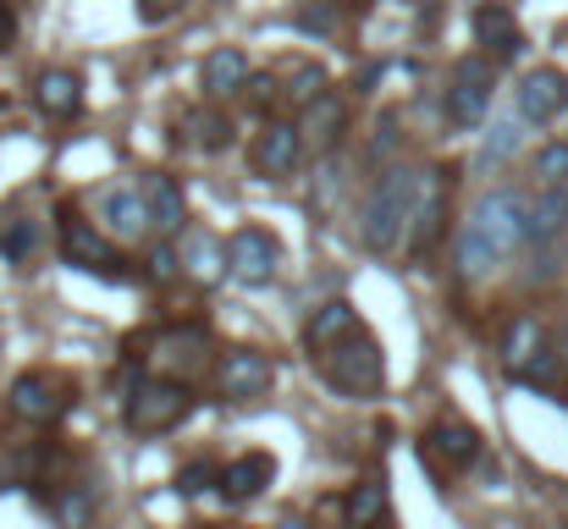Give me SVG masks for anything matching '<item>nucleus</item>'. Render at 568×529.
I'll return each mask as SVG.
<instances>
[{
	"instance_id": "f257e3e1",
	"label": "nucleus",
	"mask_w": 568,
	"mask_h": 529,
	"mask_svg": "<svg viewBox=\"0 0 568 529\" xmlns=\"http://www.w3.org/2000/svg\"><path fill=\"white\" fill-rule=\"evenodd\" d=\"M414 187H419V176L408 166H386L371 182V193L359 204V243L371 254H392L403 243V226H408V210H414Z\"/></svg>"
},
{
	"instance_id": "f03ea898",
	"label": "nucleus",
	"mask_w": 568,
	"mask_h": 529,
	"mask_svg": "<svg viewBox=\"0 0 568 529\" xmlns=\"http://www.w3.org/2000/svg\"><path fill=\"white\" fill-rule=\"evenodd\" d=\"M321 375H326L343 397H371V391H381V380H386V358H381L376 337H365V332L354 326L343 343L321 348Z\"/></svg>"
},
{
	"instance_id": "7ed1b4c3",
	"label": "nucleus",
	"mask_w": 568,
	"mask_h": 529,
	"mask_svg": "<svg viewBox=\"0 0 568 529\" xmlns=\"http://www.w3.org/2000/svg\"><path fill=\"white\" fill-rule=\"evenodd\" d=\"M193 408L189 386H178V380H139L133 391H128V430H139V436H161V430H172V425H183Z\"/></svg>"
},
{
	"instance_id": "20e7f679",
	"label": "nucleus",
	"mask_w": 568,
	"mask_h": 529,
	"mask_svg": "<svg viewBox=\"0 0 568 529\" xmlns=\"http://www.w3.org/2000/svg\"><path fill=\"white\" fill-rule=\"evenodd\" d=\"M276 265H282V243L265 226H237L226 237V276L237 287H271Z\"/></svg>"
},
{
	"instance_id": "39448f33",
	"label": "nucleus",
	"mask_w": 568,
	"mask_h": 529,
	"mask_svg": "<svg viewBox=\"0 0 568 529\" xmlns=\"http://www.w3.org/2000/svg\"><path fill=\"white\" fill-rule=\"evenodd\" d=\"M486 111H491V61L464 55L453 67V83H447V122L453 128H480Z\"/></svg>"
},
{
	"instance_id": "423d86ee",
	"label": "nucleus",
	"mask_w": 568,
	"mask_h": 529,
	"mask_svg": "<svg viewBox=\"0 0 568 529\" xmlns=\"http://www.w3.org/2000/svg\"><path fill=\"white\" fill-rule=\"evenodd\" d=\"M486 237H491V248L508 260V254H519L530 237H525V193H514V187H497V193H486L480 204H475V215H469Z\"/></svg>"
},
{
	"instance_id": "0eeeda50",
	"label": "nucleus",
	"mask_w": 568,
	"mask_h": 529,
	"mask_svg": "<svg viewBox=\"0 0 568 529\" xmlns=\"http://www.w3.org/2000/svg\"><path fill=\"white\" fill-rule=\"evenodd\" d=\"M447 172L442 166H430V172H419V187H414V210H408V226H403V243H408V254H425L436 237H442V221H447Z\"/></svg>"
},
{
	"instance_id": "6e6552de",
	"label": "nucleus",
	"mask_w": 568,
	"mask_h": 529,
	"mask_svg": "<svg viewBox=\"0 0 568 529\" xmlns=\"http://www.w3.org/2000/svg\"><path fill=\"white\" fill-rule=\"evenodd\" d=\"M514 111H519L530 128L558 122V116L568 111V72H558V67H536V72H525V83L514 89Z\"/></svg>"
},
{
	"instance_id": "1a4fd4ad",
	"label": "nucleus",
	"mask_w": 568,
	"mask_h": 529,
	"mask_svg": "<svg viewBox=\"0 0 568 529\" xmlns=\"http://www.w3.org/2000/svg\"><path fill=\"white\" fill-rule=\"evenodd\" d=\"M271 380H276V364H271L265 353L226 348V358H221V391H226L232 403H254V397H265Z\"/></svg>"
},
{
	"instance_id": "9d476101",
	"label": "nucleus",
	"mask_w": 568,
	"mask_h": 529,
	"mask_svg": "<svg viewBox=\"0 0 568 529\" xmlns=\"http://www.w3.org/2000/svg\"><path fill=\"white\" fill-rule=\"evenodd\" d=\"M100 221H105V232H111V237H122V243H139V237L155 226L150 199H144V187H139V182L111 187V193L100 199Z\"/></svg>"
},
{
	"instance_id": "9b49d317",
	"label": "nucleus",
	"mask_w": 568,
	"mask_h": 529,
	"mask_svg": "<svg viewBox=\"0 0 568 529\" xmlns=\"http://www.w3.org/2000/svg\"><path fill=\"white\" fill-rule=\"evenodd\" d=\"M568 232V182H541V193L525 199V237L558 243Z\"/></svg>"
},
{
	"instance_id": "f8f14e48",
	"label": "nucleus",
	"mask_w": 568,
	"mask_h": 529,
	"mask_svg": "<svg viewBox=\"0 0 568 529\" xmlns=\"http://www.w3.org/2000/svg\"><path fill=\"white\" fill-rule=\"evenodd\" d=\"M304 155V133L298 122H265V133L254 139V172L265 176H287Z\"/></svg>"
},
{
	"instance_id": "ddd939ff",
	"label": "nucleus",
	"mask_w": 568,
	"mask_h": 529,
	"mask_svg": "<svg viewBox=\"0 0 568 529\" xmlns=\"http://www.w3.org/2000/svg\"><path fill=\"white\" fill-rule=\"evenodd\" d=\"M271 480H276V458L271 452H243L221 469V497L226 502H254V497L271 491Z\"/></svg>"
},
{
	"instance_id": "4468645a",
	"label": "nucleus",
	"mask_w": 568,
	"mask_h": 529,
	"mask_svg": "<svg viewBox=\"0 0 568 529\" xmlns=\"http://www.w3.org/2000/svg\"><path fill=\"white\" fill-rule=\"evenodd\" d=\"M199 89H204V100L210 105H221V100H232L237 89H248V55L243 50H210L204 55V67H199Z\"/></svg>"
},
{
	"instance_id": "2eb2a0df",
	"label": "nucleus",
	"mask_w": 568,
	"mask_h": 529,
	"mask_svg": "<svg viewBox=\"0 0 568 529\" xmlns=\"http://www.w3.org/2000/svg\"><path fill=\"white\" fill-rule=\"evenodd\" d=\"M343 128H348V111H343L337 94H315V100L304 105L298 133H304V144H310L315 155H332V150L343 144Z\"/></svg>"
},
{
	"instance_id": "dca6fc26",
	"label": "nucleus",
	"mask_w": 568,
	"mask_h": 529,
	"mask_svg": "<svg viewBox=\"0 0 568 529\" xmlns=\"http://www.w3.org/2000/svg\"><path fill=\"white\" fill-rule=\"evenodd\" d=\"M139 187H144V199H150V215H155V232H166V237H178V232L189 226V199H183V187H178V176H166V172H144V176H139Z\"/></svg>"
},
{
	"instance_id": "f3484780",
	"label": "nucleus",
	"mask_w": 568,
	"mask_h": 529,
	"mask_svg": "<svg viewBox=\"0 0 568 529\" xmlns=\"http://www.w3.org/2000/svg\"><path fill=\"white\" fill-rule=\"evenodd\" d=\"M61 248H67V260L78 265V271H111L116 265V248H111V237L100 232V226H89V221H61Z\"/></svg>"
},
{
	"instance_id": "a211bd4d",
	"label": "nucleus",
	"mask_w": 568,
	"mask_h": 529,
	"mask_svg": "<svg viewBox=\"0 0 568 529\" xmlns=\"http://www.w3.org/2000/svg\"><path fill=\"white\" fill-rule=\"evenodd\" d=\"M425 447H430V458H442L447 469H469V464L480 458V430L464 425V419H442V425H430Z\"/></svg>"
},
{
	"instance_id": "6ab92c4d",
	"label": "nucleus",
	"mask_w": 568,
	"mask_h": 529,
	"mask_svg": "<svg viewBox=\"0 0 568 529\" xmlns=\"http://www.w3.org/2000/svg\"><path fill=\"white\" fill-rule=\"evenodd\" d=\"M475 39H480L497 61H508V55L525 50V33H519V22H514V11H508L503 0H491V6L475 11Z\"/></svg>"
},
{
	"instance_id": "aec40b11",
	"label": "nucleus",
	"mask_w": 568,
	"mask_h": 529,
	"mask_svg": "<svg viewBox=\"0 0 568 529\" xmlns=\"http://www.w3.org/2000/svg\"><path fill=\"white\" fill-rule=\"evenodd\" d=\"M11 414H22V419H55V414H61L55 380L39 375V369L17 375V380H11Z\"/></svg>"
},
{
	"instance_id": "412c9836",
	"label": "nucleus",
	"mask_w": 568,
	"mask_h": 529,
	"mask_svg": "<svg viewBox=\"0 0 568 529\" xmlns=\"http://www.w3.org/2000/svg\"><path fill=\"white\" fill-rule=\"evenodd\" d=\"M453 265H458V276H464V282H480L486 271H497V265H503V254L491 248V237H486V232H480L475 221H464V226H458V248H453Z\"/></svg>"
},
{
	"instance_id": "4be33fe9",
	"label": "nucleus",
	"mask_w": 568,
	"mask_h": 529,
	"mask_svg": "<svg viewBox=\"0 0 568 529\" xmlns=\"http://www.w3.org/2000/svg\"><path fill=\"white\" fill-rule=\"evenodd\" d=\"M354 326H359L354 304H348V298H332V304H321V309L310 315V326H304V343H310V353H321V348H332V343H343Z\"/></svg>"
},
{
	"instance_id": "5701e85b",
	"label": "nucleus",
	"mask_w": 568,
	"mask_h": 529,
	"mask_svg": "<svg viewBox=\"0 0 568 529\" xmlns=\"http://www.w3.org/2000/svg\"><path fill=\"white\" fill-rule=\"evenodd\" d=\"M39 105H44L50 116H78V105H83V83H78V72H61V67L39 72Z\"/></svg>"
},
{
	"instance_id": "b1692460",
	"label": "nucleus",
	"mask_w": 568,
	"mask_h": 529,
	"mask_svg": "<svg viewBox=\"0 0 568 529\" xmlns=\"http://www.w3.org/2000/svg\"><path fill=\"white\" fill-rule=\"evenodd\" d=\"M541 348H547V332H541V321H530V315H519V321L503 332V364H508L514 375H519Z\"/></svg>"
},
{
	"instance_id": "393cba45",
	"label": "nucleus",
	"mask_w": 568,
	"mask_h": 529,
	"mask_svg": "<svg viewBox=\"0 0 568 529\" xmlns=\"http://www.w3.org/2000/svg\"><path fill=\"white\" fill-rule=\"evenodd\" d=\"M525 116L514 111V116H503V122H491V133H486V150H480V166H503V161H514L519 155V144H525Z\"/></svg>"
},
{
	"instance_id": "a878e982",
	"label": "nucleus",
	"mask_w": 568,
	"mask_h": 529,
	"mask_svg": "<svg viewBox=\"0 0 568 529\" xmlns=\"http://www.w3.org/2000/svg\"><path fill=\"white\" fill-rule=\"evenodd\" d=\"M343 513H348V525H381L386 519V486L381 480H365V486H354L348 491V502H343Z\"/></svg>"
},
{
	"instance_id": "bb28decb",
	"label": "nucleus",
	"mask_w": 568,
	"mask_h": 529,
	"mask_svg": "<svg viewBox=\"0 0 568 529\" xmlns=\"http://www.w3.org/2000/svg\"><path fill=\"white\" fill-rule=\"evenodd\" d=\"M183 265H189V276H199V282H215V276L226 271V248H215L210 237H189Z\"/></svg>"
},
{
	"instance_id": "cd10ccee",
	"label": "nucleus",
	"mask_w": 568,
	"mask_h": 529,
	"mask_svg": "<svg viewBox=\"0 0 568 529\" xmlns=\"http://www.w3.org/2000/svg\"><path fill=\"white\" fill-rule=\"evenodd\" d=\"M183 128L193 133V144H199V150H221V144L232 139L226 116H215V111H189V116H183Z\"/></svg>"
},
{
	"instance_id": "c85d7f7f",
	"label": "nucleus",
	"mask_w": 568,
	"mask_h": 529,
	"mask_svg": "<svg viewBox=\"0 0 568 529\" xmlns=\"http://www.w3.org/2000/svg\"><path fill=\"white\" fill-rule=\"evenodd\" d=\"M33 243H39V226H33V221H11V226L0 232V260H6V265H22V260L33 254Z\"/></svg>"
},
{
	"instance_id": "c756f323",
	"label": "nucleus",
	"mask_w": 568,
	"mask_h": 529,
	"mask_svg": "<svg viewBox=\"0 0 568 529\" xmlns=\"http://www.w3.org/2000/svg\"><path fill=\"white\" fill-rule=\"evenodd\" d=\"M210 486H221V469H215L210 458H193V464L178 469V491H183V497H204Z\"/></svg>"
},
{
	"instance_id": "7c9ffc66",
	"label": "nucleus",
	"mask_w": 568,
	"mask_h": 529,
	"mask_svg": "<svg viewBox=\"0 0 568 529\" xmlns=\"http://www.w3.org/2000/svg\"><path fill=\"white\" fill-rule=\"evenodd\" d=\"M55 519H61V525H89V519H94V497H89V491H67V497H55Z\"/></svg>"
},
{
	"instance_id": "2f4dec72",
	"label": "nucleus",
	"mask_w": 568,
	"mask_h": 529,
	"mask_svg": "<svg viewBox=\"0 0 568 529\" xmlns=\"http://www.w3.org/2000/svg\"><path fill=\"white\" fill-rule=\"evenodd\" d=\"M536 176L541 182H568V144H541L536 150Z\"/></svg>"
},
{
	"instance_id": "473e14b6",
	"label": "nucleus",
	"mask_w": 568,
	"mask_h": 529,
	"mask_svg": "<svg viewBox=\"0 0 568 529\" xmlns=\"http://www.w3.org/2000/svg\"><path fill=\"white\" fill-rule=\"evenodd\" d=\"M558 358H564L558 348H541L525 369H519V380H530V386H552V380H558Z\"/></svg>"
},
{
	"instance_id": "72a5a7b5",
	"label": "nucleus",
	"mask_w": 568,
	"mask_h": 529,
	"mask_svg": "<svg viewBox=\"0 0 568 529\" xmlns=\"http://www.w3.org/2000/svg\"><path fill=\"white\" fill-rule=\"evenodd\" d=\"M315 94H326V72H321V67H298V72H293V89H287V100L310 105Z\"/></svg>"
},
{
	"instance_id": "f704fd0d",
	"label": "nucleus",
	"mask_w": 568,
	"mask_h": 529,
	"mask_svg": "<svg viewBox=\"0 0 568 529\" xmlns=\"http://www.w3.org/2000/svg\"><path fill=\"white\" fill-rule=\"evenodd\" d=\"M332 28H337V17H332V6H304V11H298V33H315V39H332Z\"/></svg>"
},
{
	"instance_id": "c9c22d12",
	"label": "nucleus",
	"mask_w": 568,
	"mask_h": 529,
	"mask_svg": "<svg viewBox=\"0 0 568 529\" xmlns=\"http://www.w3.org/2000/svg\"><path fill=\"white\" fill-rule=\"evenodd\" d=\"M392 144H397V116L386 111V116L376 122V139H371V161H386V155H392Z\"/></svg>"
},
{
	"instance_id": "e433bc0d",
	"label": "nucleus",
	"mask_w": 568,
	"mask_h": 529,
	"mask_svg": "<svg viewBox=\"0 0 568 529\" xmlns=\"http://www.w3.org/2000/svg\"><path fill=\"white\" fill-rule=\"evenodd\" d=\"M178 265H183V260H178L172 248H155V254H150V276H155V282H166V276H178Z\"/></svg>"
},
{
	"instance_id": "4c0bfd02",
	"label": "nucleus",
	"mask_w": 568,
	"mask_h": 529,
	"mask_svg": "<svg viewBox=\"0 0 568 529\" xmlns=\"http://www.w3.org/2000/svg\"><path fill=\"white\" fill-rule=\"evenodd\" d=\"M178 6H183V0H144V6H139V17H144V22H161V17H172Z\"/></svg>"
},
{
	"instance_id": "58836bf2",
	"label": "nucleus",
	"mask_w": 568,
	"mask_h": 529,
	"mask_svg": "<svg viewBox=\"0 0 568 529\" xmlns=\"http://www.w3.org/2000/svg\"><path fill=\"white\" fill-rule=\"evenodd\" d=\"M11 33H17V17H11V6L0 0V50L11 44Z\"/></svg>"
},
{
	"instance_id": "ea45409f",
	"label": "nucleus",
	"mask_w": 568,
	"mask_h": 529,
	"mask_svg": "<svg viewBox=\"0 0 568 529\" xmlns=\"http://www.w3.org/2000/svg\"><path fill=\"white\" fill-rule=\"evenodd\" d=\"M558 353H564V358H568V326H564V343H558Z\"/></svg>"
}]
</instances>
